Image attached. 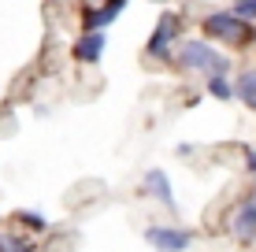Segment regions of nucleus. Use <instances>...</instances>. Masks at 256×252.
I'll use <instances>...</instances> for the list:
<instances>
[{
    "label": "nucleus",
    "mask_w": 256,
    "mask_h": 252,
    "mask_svg": "<svg viewBox=\"0 0 256 252\" xmlns=\"http://www.w3.org/2000/svg\"><path fill=\"white\" fill-rule=\"evenodd\" d=\"M174 59H178L182 71H197V74H204V78L230 71V59H226L223 52H216L208 41H178Z\"/></svg>",
    "instance_id": "1"
},
{
    "label": "nucleus",
    "mask_w": 256,
    "mask_h": 252,
    "mask_svg": "<svg viewBox=\"0 0 256 252\" xmlns=\"http://www.w3.org/2000/svg\"><path fill=\"white\" fill-rule=\"evenodd\" d=\"M204 33L216 41H223V45H249L252 41V26L249 19H242L238 11H212L204 19Z\"/></svg>",
    "instance_id": "2"
},
{
    "label": "nucleus",
    "mask_w": 256,
    "mask_h": 252,
    "mask_svg": "<svg viewBox=\"0 0 256 252\" xmlns=\"http://www.w3.org/2000/svg\"><path fill=\"white\" fill-rule=\"evenodd\" d=\"M145 241L156 252H186L193 245V234L190 230H178V227H148L145 230Z\"/></svg>",
    "instance_id": "3"
},
{
    "label": "nucleus",
    "mask_w": 256,
    "mask_h": 252,
    "mask_svg": "<svg viewBox=\"0 0 256 252\" xmlns=\"http://www.w3.org/2000/svg\"><path fill=\"white\" fill-rule=\"evenodd\" d=\"M178 26H182L178 15H164V19L156 22L148 45H145L148 56H152V59H167V56H171V45H174V37H178Z\"/></svg>",
    "instance_id": "4"
},
{
    "label": "nucleus",
    "mask_w": 256,
    "mask_h": 252,
    "mask_svg": "<svg viewBox=\"0 0 256 252\" xmlns=\"http://www.w3.org/2000/svg\"><path fill=\"white\" fill-rule=\"evenodd\" d=\"M126 4H130V0H104L100 7L90 4V7L82 11V30H108V26L116 22L122 11H126Z\"/></svg>",
    "instance_id": "5"
},
{
    "label": "nucleus",
    "mask_w": 256,
    "mask_h": 252,
    "mask_svg": "<svg viewBox=\"0 0 256 252\" xmlns=\"http://www.w3.org/2000/svg\"><path fill=\"white\" fill-rule=\"evenodd\" d=\"M230 234L242 241V245H252V241H256V197H249V201L238 204V212L230 219Z\"/></svg>",
    "instance_id": "6"
},
{
    "label": "nucleus",
    "mask_w": 256,
    "mask_h": 252,
    "mask_svg": "<svg viewBox=\"0 0 256 252\" xmlns=\"http://www.w3.org/2000/svg\"><path fill=\"white\" fill-rule=\"evenodd\" d=\"M70 56H74L78 63H96V59L104 56V30H86L82 37L74 41Z\"/></svg>",
    "instance_id": "7"
},
{
    "label": "nucleus",
    "mask_w": 256,
    "mask_h": 252,
    "mask_svg": "<svg viewBox=\"0 0 256 252\" xmlns=\"http://www.w3.org/2000/svg\"><path fill=\"white\" fill-rule=\"evenodd\" d=\"M145 189H148L160 204H167V208L174 212V189H171V182H167V171H164V167H152V171L145 175Z\"/></svg>",
    "instance_id": "8"
},
{
    "label": "nucleus",
    "mask_w": 256,
    "mask_h": 252,
    "mask_svg": "<svg viewBox=\"0 0 256 252\" xmlns=\"http://www.w3.org/2000/svg\"><path fill=\"white\" fill-rule=\"evenodd\" d=\"M234 97H242L245 108L256 111V71H245V74L234 82Z\"/></svg>",
    "instance_id": "9"
},
{
    "label": "nucleus",
    "mask_w": 256,
    "mask_h": 252,
    "mask_svg": "<svg viewBox=\"0 0 256 252\" xmlns=\"http://www.w3.org/2000/svg\"><path fill=\"white\" fill-rule=\"evenodd\" d=\"M208 93L216 100H230L234 97V85H230V78H226V74H212L208 78Z\"/></svg>",
    "instance_id": "10"
},
{
    "label": "nucleus",
    "mask_w": 256,
    "mask_h": 252,
    "mask_svg": "<svg viewBox=\"0 0 256 252\" xmlns=\"http://www.w3.org/2000/svg\"><path fill=\"white\" fill-rule=\"evenodd\" d=\"M0 252H38L30 241L15 238V234H0Z\"/></svg>",
    "instance_id": "11"
},
{
    "label": "nucleus",
    "mask_w": 256,
    "mask_h": 252,
    "mask_svg": "<svg viewBox=\"0 0 256 252\" xmlns=\"http://www.w3.org/2000/svg\"><path fill=\"white\" fill-rule=\"evenodd\" d=\"M234 11L242 19H256V0H234Z\"/></svg>",
    "instance_id": "12"
},
{
    "label": "nucleus",
    "mask_w": 256,
    "mask_h": 252,
    "mask_svg": "<svg viewBox=\"0 0 256 252\" xmlns=\"http://www.w3.org/2000/svg\"><path fill=\"white\" fill-rule=\"evenodd\" d=\"M19 223H30L34 230H45V227H48L45 215H38V212H19Z\"/></svg>",
    "instance_id": "13"
},
{
    "label": "nucleus",
    "mask_w": 256,
    "mask_h": 252,
    "mask_svg": "<svg viewBox=\"0 0 256 252\" xmlns=\"http://www.w3.org/2000/svg\"><path fill=\"white\" fill-rule=\"evenodd\" d=\"M245 163H249V171L256 175V149H245Z\"/></svg>",
    "instance_id": "14"
}]
</instances>
